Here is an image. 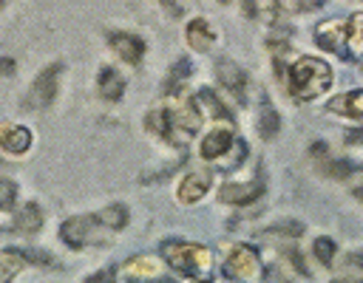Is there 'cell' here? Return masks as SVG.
Here are the masks:
<instances>
[{"instance_id":"cell-1","label":"cell","mask_w":363,"mask_h":283,"mask_svg":"<svg viewBox=\"0 0 363 283\" xmlns=\"http://www.w3.org/2000/svg\"><path fill=\"white\" fill-rule=\"evenodd\" d=\"M128 226V207L125 204H108L96 212L85 215H71L60 224V238L71 249H91V246H105Z\"/></svg>"},{"instance_id":"cell-2","label":"cell","mask_w":363,"mask_h":283,"mask_svg":"<svg viewBox=\"0 0 363 283\" xmlns=\"http://www.w3.org/2000/svg\"><path fill=\"white\" fill-rule=\"evenodd\" d=\"M335 82V74L332 68L318 59V57H309V54H301L292 59L289 71H286V82H284V91L295 99V102H312L318 96H323Z\"/></svg>"},{"instance_id":"cell-3","label":"cell","mask_w":363,"mask_h":283,"mask_svg":"<svg viewBox=\"0 0 363 283\" xmlns=\"http://www.w3.org/2000/svg\"><path fill=\"white\" fill-rule=\"evenodd\" d=\"M159 255L184 280H201V277H207V272L213 266L210 249L201 246V243H196V241H184V238H167V241H162Z\"/></svg>"},{"instance_id":"cell-4","label":"cell","mask_w":363,"mask_h":283,"mask_svg":"<svg viewBox=\"0 0 363 283\" xmlns=\"http://www.w3.org/2000/svg\"><path fill=\"white\" fill-rule=\"evenodd\" d=\"M60 76H62V62H51L45 68H40V74L34 76L26 99H23V108L26 110H45L54 105L57 99V91H60Z\"/></svg>"},{"instance_id":"cell-5","label":"cell","mask_w":363,"mask_h":283,"mask_svg":"<svg viewBox=\"0 0 363 283\" xmlns=\"http://www.w3.org/2000/svg\"><path fill=\"white\" fill-rule=\"evenodd\" d=\"M221 275L227 280H252L261 275V258H258V249L250 246V243H235L230 246L227 258H224V266H221Z\"/></svg>"},{"instance_id":"cell-6","label":"cell","mask_w":363,"mask_h":283,"mask_svg":"<svg viewBox=\"0 0 363 283\" xmlns=\"http://www.w3.org/2000/svg\"><path fill=\"white\" fill-rule=\"evenodd\" d=\"M216 82H218V88H221L227 96H233L238 105L247 102L250 74H247L235 59H230V57H218V59H216Z\"/></svg>"},{"instance_id":"cell-7","label":"cell","mask_w":363,"mask_h":283,"mask_svg":"<svg viewBox=\"0 0 363 283\" xmlns=\"http://www.w3.org/2000/svg\"><path fill=\"white\" fill-rule=\"evenodd\" d=\"M315 45L320 51H329V54H337L343 59H352L349 54V20H326L315 28L312 34Z\"/></svg>"},{"instance_id":"cell-8","label":"cell","mask_w":363,"mask_h":283,"mask_svg":"<svg viewBox=\"0 0 363 283\" xmlns=\"http://www.w3.org/2000/svg\"><path fill=\"white\" fill-rule=\"evenodd\" d=\"M238 147V139H235V130L230 122H218L216 127H210L199 144V156L204 161H218V158H227L230 150Z\"/></svg>"},{"instance_id":"cell-9","label":"cell","mask_w":363,"mask_h":283,"mask_svg":"<svg viewBox=\"0 0 363 283\" xmlns=\"http://www.w3.org/2000/svg\"><path fill=\"white\" fill-rule=\"evenodd\" d=\"M108 48L125 62V65H142L145 59V40L136 34V31H125V28H116V31H108Z\"/></svg>"},{"instance_id":"cell-10","label":"cell","mask_w":363,"mask_h":283,"mask_svg":"<svg viewBox=\"0 0 363 283\" xmlns=\"http://www.w3.org/2000/svg\"><path fill=\"white\" fill-rule=\"evenodd\" d=\"M213 187V173L210 170H190L182 175L176 184V201L179 204H199Z\"/></svg>"},{"instance_id":"cell-11","label":"cell","mask_w":363,"mask_h":283,"mask_svg":"<svg viewBox=\"0 0 363 283\" xmlns=\"http://www.w3.org/2000/svg\"><path fill=\"white\" fill-rule=\"evenodd\" d=\"M261 192H264L261 178L258 181H227L218 190V201L230 207H250L255 198H261Z\"/></svg>"},{"instance_id":"cell-12","label":"cell","mask_w":363,"mask_h":283,"mask_svg":"<svg viewBox=\"0 0 363 283\" xmlns=\"http://www.w3.org/2000/svg\"><path fill=\"white\" fill-rule=\"evenodd\" d=\"M193 102H196L199 113H201L204 119H210V122H230V119H233V108H230L227 99L218 96L213 88H199V91L193 93Z\"/></svg>"},{"instance_id":"cell-13","label":"cell","mask_w":363,"mask_h":283,"mask_svg":"<svg viewBox=\"0 0 363 283\" xmlns=\"http://www.w3.org/2000/svg\"><path fill=\"white\" fill-rule=\"evenodd\" d=\"M184 40H187V45H190L193 51L207 54V51L216 48L218 34H216V28H213V23H210L207 17H193V20L184 25Z\"/></svg>"},{"instance_id":"cell-14","label":"cell","mask_w":363,"mask_h":283,"mask_svg":"<svg viewBox=\"0 0 363 283\" xmlns=\"http://www.w3.org/2000/svg\"><path fill=\"white\" fill-rule=\"evenodd\" d=\"M119 275H122L119 280H170V277H162V263L153 255H136L125 260Z\"/></svg>"},{"instance_id":"cell-15","label":"cell","mask_w":363,"mask_h":283,"mask_svg":"<svg viewBox=\"0 0 363 283\" xmlns=\"http://www.w3.org/2000/svg\"><path fill=\"white\" fill-rule=\"evenodd\" d=\"M0 147L9 156H23L31 150V130L17 122H3L0 125Z\"/></svg>"},{"instance_id":"cell-16","label":"cell","mask_w":363,"mask_h":283,"mask_svg":"<svg viewBox=\"0 0 363 283\" xmlns=\"http://www.w3.org/2000/svg\"><path fill=\"white\" fill-rule=\"evenodd\" d=\"M190 76H193V62H190L187 57H179V59L167 68V74H164V82H162V93H164V99H170V96H182V93H184V85H187Z\"/></svg>"},{"instance_id":"cell-17","label":"cell","mask_w":363,"mask_h":283,"mask_svg":"<svg viewBox=\"0 0 363 283\" xmlns=\"http://www.w3.org/2000/svg\"><path fill=\"white\" fill-rule=\"evenodd\" d=\"M96 93L105 102H119L125 96V76L113 65H102L96 74Z\"/></svg>"},{"instance_id":"cell-18","label":"cell","mask_w":363,"mask_h":283,"mask_svg":"<svg viewBox=\"0 0 363 283\" xmlns=\"http://www.w3.org/2000/svg\"><path fill=\"white\" fill-rule=\"evenodd\" d=\"M43 224H45V212L40 209L37 201L23 204V207L14 212V218H11V229L20 232V235H37V232L43 229Z\"/></svg>"},{"instance_id":"cell-19","label":"cell","mask_w":363,"mask_h":283,"mask_svg":"<svg viewBox=\"0 0 363 283\" xmlns=\"http://www.w3.org/2000/svg\"><path fill=\"white\" fill-rule=\"evenodd\" d=\"M255 127H258V136H261L264 142H272V139L278 136V130H281V116H278V110H275V105L269 102L267 93H261V99H258V119H255Z\"/></svg>"},{"instance_id":"cell-20","label":"cell","mask_w":363,"mask_h":283,"mask_svg":"<svg viewBox=\"0 0 363 283\" xmlns=\"http://www.w3.org/2000/svg\"><path fill=\"white\" fill-rule=\"evenodd\" d=\"M329 113H337L343 119L363 122V88H354V91H346V93L335 96L329 102Z\"/></svg>"},{"instance_id":"cell-21","label":"cell","mask_w":363,"mask_h":283,"mask_svg":"<svg viewBox=\"0 0 363 283\" xmlns=\"http://www.w3.org/2000/svg\"><path fill=\"white\" fill-rule=\"evenodd\" d=\"M26 263H28V260H26L23 249H3V252H0V280L9 283L17 272H23Z\"/></svg>"},{"instance_id":"cell-22","label":"cell","mask_w":363,"mask_h":283,"mask_svg":"<svg viewBox=\"0 0 363 283\" xmlns=\"http://www.w3.org/2000/svg\"><path fill=\"white\" fill-rule=\"evenodd\" d=\"M349 20V54L352 59H363V11H354L346 17Z\"/></svg>"},{"instance_id":"cell-23","label":"cell","mask_w":363,"mask_h":283,"mask_svg":"<svg viewBox=\"0 0 363 283\" xmlns=\"http://www.w3.org/2000/svg\"><path fill=\"white\" fill-rule=\"evenodd\" d=\"M312 252H315L318 263L332 266V263H335V258H337V241H335V238H329V235H318V238H315V243H312Z\"/></svg>"},{"instance_id":"cell-24","label":"cell","mask_w":363,"mask_h":283,"mask_svg":"<svg viewBox=\"0 0 363 283\" xmlns=\"http://www.w3.org/2000/svg\"><path fill=\"white\" fill-rule=\"evenodd\" d=\"M284 14H306V11H315L320 8L323 3L320 0H286V3H278Z\"/></svg>"},{"instance_id":"cell-25","label":"cell","mask_w":363,"mask_h":283,"mask_svg":"<svg viewBox=\"0 0 363 283\" xmlns=\"http://www.w3.org/2000/svg\"><path fill=\"white\" fill-rule=\"evenodd\" d=\"M267 235H284V238H301L303 235V224L301 221H284V224H275L267 229Z\"/></svg>"},{"instance_id":"cell-26","label":"cell","mask_w":363,"mask_h":283,"mask_svg":"<svg viewBox=\"0 0 363 283\" xmlns=\"http://www.w3.org/2000/svg\"><path fill=\"white\" fill-rule=\"evenodd\" d=\"M0 192H3V198H0V207H3V212H11V209H14V198H17V184H14L11 178H3V184H0Z\"/></svg>"},{"instance_id":"cell-27","label":"cell","mask_w":363,"mask_h":283,"mask_svg":"<svg viewBox=\"0 0 363 283\" xmlns=\"http://www.w3.org/2000/svg\"><path fill=\"white\" fill-rule=\"evenodd\" d=\"M23 255H26V260L34 263V266H57V260H54L51 252H45V249H23Z\"/></svg>"},{"instance_id":"cell-28","label":"cell","mask_w":363,"mask_h":283,"mask_svg":"<svg viewBox=\"0 0 363 283\" xmlns=\"http://www.w3.org/2000/svg\"><path fill=\"white\" fill-rule=\"evenodd\" d=\"M119 275V269H113V266H108V269H99V272H94V275H88L85 280L88 283H99V280H113Z\"/></svg>"},{"instance_id":"cell-29","label":"cell","mask_w":363,"mask_h":283,"mask_svg":"<svg viewBox=\"0 0 363 283\" xmlns=\"http://www.w3.org/2000/svg\"><path fill=\"white\" fill-rule=\"evenodd\" d=\"M346 144L363 147V127H357V130H349V133H346Z\"/></svg>"},{"instance_id":"cell-30","label":"cell","mask_w":363,"mask_h":283,"mask_svg":"<svg viewBox=\"0 0 363 283\" xmlns=\"http://www.w3.org/2000/svg\"><path fill=\"white\" fill-rule=\"evenodd\" d=\"M162 6H164V11L173 14V17H182V14H184V6H182V3H170V0H167V3H162Z\"/></svg>"},{"instance_id":"cell-31","label":"cell","mask_w":363,"mask_h":283,"mask_svg":"<svg viewBox=\"0 0 363 283\" xmlns=\"http://www.w3.org/2000/svg\"><path fill=\"white\" fill-rule=\"evenodd\" d=\"M3 71H6V76H14V59L3 57Z\"/></svg>"},{"instance_id":"cell-32","label":"cell","mask_w":363,"mask_h":283,"mask_svg":"<svg viewBox=\"0 0 363 283\" xmlns=\"http://www.w3.org/2000/svg\"><path fill=\"white\" fill-rule=\"evenodd\" d=\"M349 263H354V266L363 269V249H360V252H352V255H349Z\"/></svg>"},{"instance_id":"cell-33","label":"cell","mask_w":363,"mask_h":283,"mask_svg":"<svg viewBox=\"0 0 363 283\" xmlns=\"http://www.w3.org/2000/svg\"><path fill=\"white\" fill-rule=\"evenodd\" d=\"M352 195H354V198H357V201H360V204H363V181H360V184H354V187H352Z\"/></svg>"},{"instance_id":"cell-34","label":"cell","mask_w":363,"mask_h":283,"mask_svg":"<svg viewBox=\"0 0 363 283\" xmlns=\"http://www.w3.org/2000/svg\"><path fill=\"white\" fill-rule=\"evenodd\" d=\"M360 65H363V59H360Z\"/></svg>"}]
</instances>
